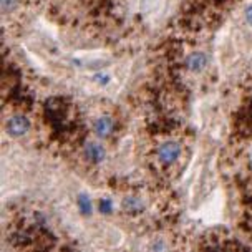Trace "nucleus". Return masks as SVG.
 Returning a JSON list of instances; mask_svg holds the SVG:
<instances>
[{
  "label": "nucleus",
  "mask_w": 252,
  "mask_h": 252,
  "mask_svg": "<svg viewBox=\"0 0 252 252\" xmlns=\"http://www.w3.org/2000/svg\"><path fill=\"white\" fill-rule=\"evenodd\" d=\"M181 156V145L178 141H168L163 143L158 148V158L163 164H173Z\"/></svg>",
  "instance_id": "1"
},
{
  "label": "nucleus",
  "mask_w": 252,
  "mask_h": 252,
  "mask_svg": "<svg viewBox=\"0 0 252 252\" xmlns=\"http://www.w3.org/2000/svg\"><path fill=\"white\" fill-rule=\"evenodd\" d=\"M29 129H30V121L24 115H13L7 121V133L12 138L24 136V134L29 133Z\"/></svg>",
  "instance_id": "2"
},
{
  "label": "nucleus",
  "mask_w": 252,
  "mask_h": 252,
  "mask_svg": "<svg viewBox=\"0 0 252 252\" xmlns=\"http://www.w3.org/2000/svg\"><path fill=\"white\" fill-rule=\"evenodd\" d=\"M113 128H115V121L111 116H100L93 125V131L100 138H108L113 133Z\"/></svg>",
  "instance_id": "3"
},
{
  "label": "nucleus",
  "mask_w": 252,
  "mask_h": 252,
  "mask_svg": "<svg viewBox=\"0 0 252 252\" xmlns=\"http://www.w3.org/2000/svg\"><path fill=\"white\" fill-rule=\"evenodd\" d=\"M85 156H87L88 161H92V163L98 164V163H101V161L105 159L106 151H105V148H103L101 145L90 141V143L85 145Z\"/></svg>",
  "instance_id": "4"
},
{
  "label": "nucleus",
  "mask_w": 252,
  "mask_h": 252,
  "mask_svg": "<svg viewBox=\"0 0 252 252\" xmlns=\"http://www.w3.org/2000/svg\"><path fill=\"white\" fill-rule=\"evenodd\" d=\"M206 63H208V58H206L204 53L196 52L188 57L186 66H188V70H191V71H201V70H204Z\"/></svg>",
  "instance_id": "5"
},
{
  "label": "nucleus",
  "mask_w": 252,
  "mask_h": 252,
  "mask_svg": "<svg viewBox=\"0 0 252 252\" xmlns=\"http://www.w3.org/2000/svg\"><path fill=\"white\" fill-rule=\"evenodd\" d=\"M123 209L125 213L128 214H139L145 211V204H143V201L139 199V197H126V199H123Z\"/></svg>",
  "instance_id": "6"
},
{
  "label": "nucleus",
  "mask_w": 252,
  "mask_h": 252,
  "mask_svg": "<svg viewBox=\"0 0 252 252\" xmlns=\"http://www.w3.org/2000/svg\"><path fill=\"white\" fill-rule=\"evenodd\" d=\"M76 204H78V209L80 213L83 216H90L93 211V206H92V199H90L88 194H78V199H76Z\"/></svg>",
  "instance_id": "7"
},
{
  "label": "nucleus",
  "mask_w": 252,
  "mask_h": 252,
  "mask_svg": "<svg viewBox=\"0 0 252 252\" xmlns=\"http://www.w3.org/2000/svg\"><path fill=\"white\" fill-rule=\"evenodd\" d=\"M111 211H113V202H111V199H108V197L100 199V213L101 214H111Z\"/></svg>",
  "instance_id": "8"
},
{
  "label": "nucleus",
  "mask_w": 252,
  "mask_h": 252,
  "mask_svg": "<svg viewBox=\"0 0 252 252\" xmlns=\"http://www.w3.org/2000/svg\"><path fill=\"white\" fill-rule=\"evenodd\" d=\"M17 7V0H2V12L8 13Z\"/></svg>",
  "instance_id": "9"
},
{
  "label": "nucleus",
  "mask_w": 252,
  "mask_h": 252,
  "mask_svg": "<svg viewBox=\"0 0 252 252\" xmlns=\"http://www.w3.org/2000/svg\"><path fill=\"white\" fill-rule=\"evenodd\" d=\"M93 78L96 80L98 83H101V85H106V83H108V80H110V76H106V75H94Z\"/></svg>",
  "instance_id": "10"
},
{
  "label": "nucleus",
  "mask_w": 252,
  "mask_h": 252,
  "mask_svg": "<svg viewBox=\"0 0 252 252\" xmlns=\"http://www.w3.org/2000/svg\"><path fill=\"white\" fill-rule=\"evenodd\" d=\"M246 20H247V24L252 27V5L246 8Z\"/></svg>",
  "instance_id": "11"
}]
</instances>
